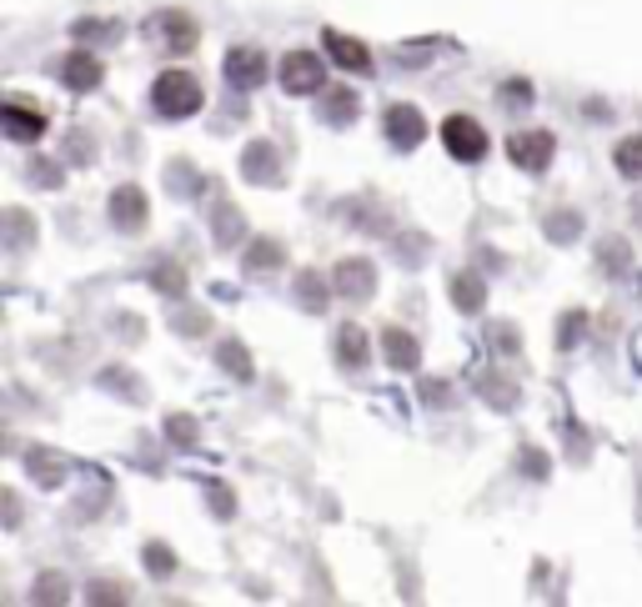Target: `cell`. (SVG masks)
I'll list each match as a JSON object with an SVG mask.
<instances>
[{"mask_svg":"<svg viewBox=\"0 0 642 607\" xmlns=\"http://www.w3.org/2000/svg\"><path fill=\"white\" fill-rule=\"evenodd\" d=\"M151 101H156V111H161V116L186 121V116H196V111H202L206 91H202V81H196V76L176 66V71H161V76H156Z\"/></svg>","mask_w":642,"mask_h":607,"instance_id":"obj_1","label":"cell"},{"mask_svg":"<svg viewBox=\"0 0 642 607\" xmlns=\"http://www.w3.org/2000/svg\"><path fill=\"white\" fill-rule=\"evenodd\" d=\"M442 146H447L457 161H482V156H488V131H482V121H472V116H452V121H442Z\"/></svg>","mask_w":642,"mask_h":607,"instance_id":"obj_2","label":"cell"},{"mask_svg":"<svg viewBox=\"0 0 642 607\" xmlns=\"http://www.w3.org/2000/svg\"><path fill=\"white\" fill-rule=\"evenodd\" d=\"M321 81H326V71H321V60L311 56V50H291V56H282V91L317 95Z\"/></svg>","mask_w":642,"mask_h":607,"instance_id":"obj_3","label":"cell"},{"mask_svg":"<svg viewBox=\"0 0 642 607\" xmlns=\"http://www.w3.org/2000/svg\"><path fill=\"white\" fill-rule=\"evenodd\" d=\"M272 76V60L262 56L256 46H237L227 50V81L237 85V91H256V85Z\"/></svg>","mask_w":642,"mask_h":607,"instance_id":"obj_4","label":"cell"},{"mask_svg":"<svg viewBox=\"0 0 642 607\" xmlns=\"http://www.w3.org/2000/svg\"><path fill=\"white\" fill-rule=\"evenodd\" d=\"M387 141L402 146V151H416V146L427 141V121H422V111L416 106H387Z\"/></svg>","mask_w":642,"mask_h":607,"instance_id":"obj_5","label":"cell"},{"mask_svg":"<svg viewBox=\"0 0 642 607\" xmlns=\"http://www.w3.org/2000/svg\"><path fill=\"white\" fill-rule=\"evenodd\" d=\"M507 151H512V161L523 171H548L552 167V151H558V141H552L548 131H517L507 141Z\"/></svg>","mask_w":642,"mask_h":607,"instance_id":"obj_6","label":"cell"},{"mask_svg":"<svg viewBox=\"0 0 642 607\" xmlns=\"http://www.w3.org/2000/svg\"><path fill=\"white\" fill-rule=\"evenodd\" d=\"M0 121H5V136H11V141H41V131H46V111L25 106V101H5V106H0Z\"/></svg>","mask_w":642,"mask_h":607,"instance_id":"obj_7","label":"cell"},{"mask_svg":"<svg viewBox=\"0 0 642 607\" xmlns=\"http://www.w3.org/2000/svg\"><path fill=\"white\" fill-rule=\"evenodd\" d=\"M241 176H247V181H262V186L282 181V151H276V146H266V141L247 146V151H241Z\"/></svg>","mask_w":642,"mask_h":607,"instance_id":"obj_8","label":"cell"},{"mask_svg":"<svg viewBox=\"0 0 642 607\" xmlns=\"http://www.w3.org/2000/svg\"><path fill=\"white\" fill-rule=\"evenodd\" d=\"M336 291H342L346 301H367L371 291H377V266L357 262V256H352V262H342V266H336Z\"/></svg>","mask_w":642,"mask_h":607,"instance_id":"obj_9","label":"cell"},{"mask_svg":"<svg viewBox=\"0 0 642 607\" xmlns=\"http://www.w3.org/2000/svg\"><path fill=\"white\" fill-rule=\"evenodd\" d=\"M60 81L71 85V91H95V85L106 81V71H101V60L91 50H76V56L60 60Z\"/></svg>","mask_w":642,"mask_h":607,"instance_id":"obj_10","label":"cell"},{"mask_svg":"<svg viewBox=\"0 0 642 607\" xmlns=\"http://www.w3.org/2000/svg\"><path fill=\"white\" fill-rule=\"evenodd\" d=\"M111 221H116L121 231H141L146 227V191L121 186L116 196H111Z\"/></svg>","mask_w":642,"mask_h":607,"instance_id":"obj_11","label":"cell"},{"mask_svg":"<svg viewBox=\"0 0 642 607\" xmlns=\"http://www.w3.org/2000/svg\"><path fill=\"white\" fill-rule=\"evenodd\" d=\"M326 50H332V60L342 71H357V76L371 71V50L362 46V41H352L346 31H326Z\"/></svg>","mask_w":642,"mask_h":607,"instance_id":"obj_12","label":"cell"},{"mask_svg":"<svg viewBox=\"0 0 642 607\" xmlns=\"http://www.w3.org/2000/svg\"><path fill=\"white\" fill-rule=\"evenodd\" d=\"M151 31H156L161 41H167L171 50H191L196 41H202V36H196V21H191V15H181V11L156 15V21H151Z\"/></svg>","mask_w":642,"mask_h":607,"instance_id":"obj_13","label":"cell"},{"mask_svg":"<svg viewBox=\"0 0 642 607\" xmlns=\"http://www.w3.org/2000/svg\"><path fill=\"white\" fill-rule=\"evenodd\" d=\"M381 346H387V367H392V371H416V362H422V352H416V336H406L402 327H387Z\"/></svg>","mask_w":642,"mask_h":607,"instance_id":"obj_14","label":"cell"},{"mask_svg":"<svg viewBox=\"0 0 642 607\" xmlns=\"http://www.w3.org/2000/svg\"><path fill=\"white\" fill-rule=\"evenodd\" d=\"M367 357H371L367 332H362L357 322H346L342 332H336V362H342V367H367Z\"/></svg>","mask_w":642,"mask_h":607,"instance_id":"obj_15","label":"cell"},{"mask_svg":"<svg viewBox=\"0 0 642 607\" xmlns=\"http://www.w3.org/2000/svg\"><path fill=\"white\" fill-rule=\"evenodd\" d=\"M452 301H457V311H482L488 307V286H482V276L457 272L452 276Z\"/></svg>","mask_w":642,"mask_h":607,"instance_id":"obj_16","label":"cell"},{"mask_svg":"<svg viewBox=\"0 0 642 607\" xmlns=\"http://www.w3.org/2000/svg\"><path fill=\"white\" fill-rule=\"evenodd\" d=\"M25 467H31V477H36L41 488H60V457L31 447V453H25Z\"/></svg>","mask_w":642,"mask_h":607,"instance_id":"obj_17","label":"cell"},{"mask_svg":"<svg viewBox=\"0 0 642 607\" xmlns=\"http://www.w3.org/2000/svg\"><path fill=\"white\" fill-rule=\"evenodd\" d=\"M597 266H603L607 276H622L632 266V256H628V241H603L597 247Z\"/></svg>","mask_w":642,"mask_h":607,"instance_id":"obj_18","label":"cell"},{"mask_svg":"<svg viewBox=\"0 0 642 607\" xmlns=\"http://www.w3.org/2000/svg\"><path fill=\"white\" fill-rule=\"evenodd\" d=\"M216 362H221V367H227L237 381H251V357H247V346H241V342H221Z\"/></svg>","mask_w":642,"mask_h":607,"instance_id":"obj_19","label":"cell"},{"mask_svg":"<svg viewBox=\"0 0 642 607\" xmlns=\"http://www.w3.org/2000/svg\"><path fill=\"white\" fill-rule=\"evenodd\" d=\"M297 297H301V307H307V311H321V307H326V286H321L317 272H301V276H297Z\"/></svg>","mask_w":642,"mask_h":607,"instance_id":"obj_20","label":"cell"},{"mask_svg":"<svg viewBox=\"0 0 642 607\" xmlns=\"http://www.w3.org/2000/svg\"><path fill=\"white\" fill-rule=\"evenodd\" d=\"M352 116H357V95L352 91H326V121H332V126H346Z\"/></svg>","mask_w":642,"mask_h":607,"instance_id":"obj_21","label":"cell"},{"mask_svg":"<svg viewBox=\"0 0 642 607\" xmlns=\"http://www.w3.org/2000/svg\"><path fill=\"white\" fill-rule=\"evenodd\" d=\"M151 286H156V291H167V297H181V291H186V272H181L176 262L156 266V272H151Z\"/></svg>","mask_w":642,"mask_h":607,"instance_id":"obj_22","label":"cell"},{"mask_svg":"<svg viewBox=\"0 0 642 607\" xmlns=\"http://www.w3.org/2000/svg\"><path fill=\"white\" fill-rule=\"evenodd\" d=\"M618 171L632 181H642V136H628V141L618 146Z\"/></svg>","mask_w":642,"mask_h":607,"instance_id":"obj_23","label":"cell"},{"mask_svg":"<svg viewBox=\"0 0 642 607\" xmlns=\"http://www.w3.org/2000/svg\"><path fill=\"white\" fill-rule=\"evenodd\" d=\"M237 231H241L237 206H216V247H237Z\"/></svg>","mask_w":642,"mask_h":607,"instance_id":"obj_24","label":"cell"},{"mask_svg":"<svg viewBox=\"0 0 642 607\" xmlns=\"http://www.w3.org/2000/svg\"><path fill=\"white\" fill-rule=\"evenodd\" d=\"M146 572L151 577H171L176 572V558H171L167 542H146Z\"/></svg>","mask_w":642,"mask_h":607,"instance_id":"obj_25","label":"cell"},{"mask_svg":"<svg viewBox=\"0 0 642 607\" xmlns=\"http://www.w3.org/2000/svg\"><path fill=\"white\" fill-rule=\"evenodd\" d=\"M577 227H583V221H577V211H558V216H548V237H552V241H562V247H568V241H577Z\"/></svg>","mask_w":642,"mask_h":607,"instance_id":"obj_26","label":"cell"},{"mask_svg":"<svg viewBox=\"0 0 642 607\" xmlns=\"http://www.w3.org/2000/svg\"><path fill=\"white\" fill-rule=\"evenodd\" d=\"M276 262H286L282 241H256V247L247 251V266H276Z\"/></svg>","mask_w":642,"mask_h":607,"instance_id":"obj_27","label":"cell"},{"mask_svg":"<svg viewBox=\"0 0 642 607\" xmlns=\"http://www.w3.org/2000/svg\"><path fill=\"white\" fill-rule=\"evenodd\" d=\"M36 603H66V577L46 572V577L36 583Z\"/></svg>","mask_w":642,"mask_h":607,"instance_id":"obj_28","label":"cell"},{"mask_svg":"<svg viewBox=\"0 0 642 607\" xmlns=\"http://www.w3.org/2000/svg\"><path fill=\"white\" fill-rule=\"evenodd\" d=\"M583 327H587V322H583V311H568V322L558 327V346H562V352H568V346L583 336Z\"/></svg>","mask_w":642,"mask_h":607,"instance_id":"obj_29","label":"cell"},{"mask_svg":"<svg viewBox=\"0 0 642 607\" xmlns=\"http://www.w3.org/2000/svg\"><path fill=\"white\" fill-rule=\"evenodd\" d=\"M91 603H126V583H91Z\"/></svg>","mask_w":642,"mask_h":607,"instance_id":"obj_30","label":"cell"},{"mask_svg":"<svg viewBox=\"0 0 642 607\" xmlns=\"http://www.w3.org/2000/svg\"><path fill=\"white\" fill-rule=\"evenodd\" d=\"M167 432H171V442H176V447H191V442H196V422H191V417H171Z\"/></svg>","mask_w":642,"mask_h":607,"instance_id":"obj_31","label":"cell"},{"mask_svg":"<svg viewBox=\"0 0 642 607\" xmlns=\"http://www.w3.org/2000/svg\"><path fill=\"white\" fill-rule=\"evenodd\" d=\"M523 462H527V477H537V482L548 477V457H542V453H532V447H527V453H523Z\"/></svg>","mask_w":642,"mask_h":607,"instance_id":"obj_32","label":"cell"},{"mask_svg":"<svg viewBox=\"0 0 642 607\" xmlns=\"http://www.w3.org/2000/svg\"><path fill=\"white\" fill-rule=\"evenodd\" d=\"M5 221H11V241H15V247H25V241H31V231H25V227H31V221H25V211H11V216H5Z\"/></svg>","mask_w":642,"mask_h":607,"instance_id":"obj_33","label":"cell"},{"mask_svg":"<svg viewBox=\"0 0 642 607\" xmlns=\"http://www.w3.org/2000/svg\"><path fill=\"white\" fill-rule=\"evenodd\" d=\"M31 176H36V181H46V186H56V181H60V171L50 167V161H36V167H31Z\"/></svg>","mask_w":642,"mask_h":607,"instance_id":"obj_34","label":"cell"},{"mask_svg":"<svg viewBox=\"0 0 642 607\" xmlns=\"http://www.w3.org/2000/svg\"><path fill=\"white\" fill-rule=\"evenodd\" d=\"M442 392H447L442 381H422V397H427V402H442Z\"/></svg>","mask_w":642,"mask_h":607,"instance_id":"obj_35","label":"cell"},{"mask_svg":"<svg viewBox=\"0 0 642 607\" xmlns=\"http://www.w3.org/2000/svg\"><path fill=\"white\" fill-rule=\"evenodd\" d=\"M632 216H638V227H642V196H638V202H632Z\"/></svg>","mask_w":642,"mask_h":607,"instance_id":"obj_36","label":"cell"}]
</instances>
